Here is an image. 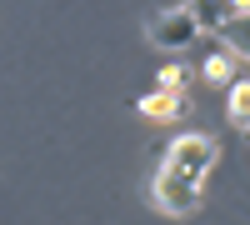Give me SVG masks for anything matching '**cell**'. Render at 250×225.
I'll return each instance as SVG.
<instances>
[{
    "label": "cell",
    "instance_id": "5b68a950",
    "mask_svg": "<svg viewBox=\"0 0 250 225\" xmlns=\"http://www.w3.org/2000/svg\"><path fill=\"white\" fill-rule=\"evenodd\" d=\"M185 5H190V15H195V25L200 30H225V25H240V15L225 5V0H185Z\"/></svg>",
    "mask_w": 250,
    "mask_h": 225
},
{
    "label": "cell",
    "instance_id": "277c9868",
    "mask_svg": "<svg viewBox=\"0 0 250 225\" xmlns=\"http://www.w3.org/2000/svg\"><path fill=\"white\" fill-rule=\"evenodd\" d=\"M240 65H245V50L240 45H210L205 60H200V75L210 80V85H230V80L240 75Z\"/></svg>",
    "mask_w": 250,
    "mask_h": 225
},
{
    "label": "cell",
    "instance_id": "9c48e42d",
    "mask_svg": "<svg viewBox=\"0 0 250 225\" xmlns=\"http://www.w3.org/2000/svg\"><path fill=\"white\" fill-rule=\"evenodd\" d=\"M225 5H230V10H235V15L245 20V5H250V0H225Z\"/></svg>",
    "mask_w": 250,
    "mask_h": 225
},
{
    "label": "cell",
    "instance_id": "6da1fadb",
    "mask_svg": "<svg viewBox=\"0 0 250 225\" xmlns=\"http://www.w3.org/2000/svg\"><path fill=\"white\" fill-rule=\"evenodd\" d=\"M150 45H160V50H170V55H180V50H190L195 40L205 35L200 25H195V15H190V5H170V10H160L155 20H150Z\"/></svg>",
    "mask_w": 250,
    "mask_h": 225
},
{
    "label": "cell",
    "instance_id": "8992f818",
    "mask_svg": "<svg viewBox=\"0 0 250 225\" xmlns=\"http://www.w3.org/2000/svg\"><path fill=\"white\" fill-rule=\"evenodd\" d=\"M185 110V90H150L140 100V115H150V120H180Z\"/></svg>",
    "mask_w": 250,
    "mask_h": 225
},
{
    "label": "cell",
    "instance_id": "3957f363",
    "mask_svg": "<svg viewBox=\"0 0 250 225\" xmlns=\"http://www.w3.org/2000/svg\"><path fill=\"white\" fill-rule=\"evenodd\" d=\"M215 160H220V145L210 135H180V140H170V150H165V165L190 175V180H205Z\"/></svg>",
    "mask_w": 250,
    "mask_h": 225
},
{
    "label": "cell",
    "instance_id": "ba28073f",
    "mask_svg": "<svg viewBox=\"0 0 250 225\" xmlns=\"http://www.w3.org/2000/svg\"><path fill=\"white\" fill-rule=\"evenodd\" d=\"M190 65H165L160 70V90H185V85H190Z\"/></svg>",
    "mask_w": 250,
    "mask_h": 225
},
{
    "label": "cell",
    "instance_id": "7a4b0ae2",
    "mask_svg": "<svg viewBox=\"0 0 250 225\" xmlns=\"http://www.w3.org/2000/svg\"><path fill=\"white\" fill-rule=\"evenodd\" d=\"M150 195H155V205H160L165 215H195V210H200V180L180 175V170H170V165L155 170Z\"/></svg>",
    "mask_w": 250,
    "mask_h": 225
},
{
    "label": "cell",
    "instance_id": "52a82bcc",
    "mask_svg": "<svg viewBox=\"0 0 250 225\" xmlns=\"http://www.w3.org/2000/svg\"><path fill=\"white\" fill-rule=\"evenodd\" d=\"M230 120H235L240 130L250 125V85H245V75L230 80Z\"/></svg>",
    "mask_w": 250,
    "mask_h": 225
}]
</instances>
